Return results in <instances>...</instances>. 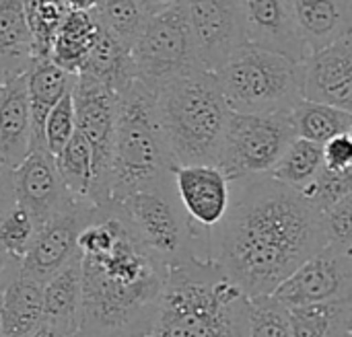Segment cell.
<instances>
[{
    "instance_id": "6da1fadb",
    "label": "cell",
    "mask_w": 352,
    "mask_h": 337,
    "mask_svg": "<svg viewBox=\"0 0 352 337\" xmlns=\"http://www.w3.org/2000/svg\"><path fill=\"white\" fill-rule=\"evenodd\" d=\"M225 216L208 231V259L248 297L272 294L326 247L322 212L270 173L229 179Z\"/></svg>"
},
{
    "instance_id": "7a4b0ae2",
    "label": "cell",
    "mask_w": 352,
    "mask_h": 337,
    "mask_svg": "<svg viewBox=\"0 0 352 337\" xmlns=\"http://www.w3.org/2000/svg\"><path fill=\"white\" fill-rule=\"evenodd\" d=\"M78 337H151L165 268L134 239L111 206H99L76 239Z\"/></svg>"
},
{
    "instance_id": "3957f363",
    "label": "cell",
    "mask_w": 352,
    "mask_h": 337,
    "mask_svg": "<svg viewBox=\"0 0 352 337\" xmlns=\"http://www.w3.org/2000/svg\"><path fill=\"white\" fill-rule=\"evenodd\" d=\"M250 297L212 262L194 257L165 272L151 337H248Z\"/></svg>"
},
{
    "instance_id": "277c9868",
    "label": "cell",
    "mask_w": 352,
    "mask_h": 337,
    "mask_svg": "<svg viewBox=\"0 0 352 337\" xmlns=\"http://www.w3.org/2000/svg\"><path fill=\"white\" fill-rule=\"evenodd\" d=\"M159 126L175 167L219 165L227 107L217 74L194 68L155 89Z\"/></svg>"
},
{
    "instance_id": "5b68a950",
    "label": "cell",
    "mask_w": 352,
    "mask_h": 337,
    "mask_svg": "<svg viewBox=\"0 0 352 337\" xmlns=\"http://www.w3.org/2000/svg\"><path fill=\"white\" fill-rule=\"evenodd\" d=\"M155 105V91L134 78L120 91L113 154L109 169V204L173 177Z\"/></svg>"
},
{
    "instance_id": "8992f818",
    "label": "cell",
    "mask_w": 352,
    "mask_h": 337,
    "mask_svg": "<svg viewBox=\"0 0 352 337\" xmlns=\"http://www.w3.org/2000/svg\"><path fill=\"white\" fill-rule=\"evenodd\" d=\"M109 206L165 270L194 257L208 259V231L196 226L186 214L173 177L132 191Z\"/></svg>"
},
{
    "instance_id": "52a82bcc",
    "label": "cell",
    "mask_w": 352,
    "mask_h": 337,
    "mask_svg": "<svg viewBox=\"0 0 352 337\" xmlns=\"http://www.w3.org/2000/svg\"><path fill=\"white\" fill-rule=\"evenodd\" d=\"M223 99L237 113L291 111L301 99V62L243 43L217 70Z\"/></svg>"
},
{
    "instance_id": "ba28073f",
    "label": "cell",
    "mask_w": 352,
    "mask_h": 337,
    "mask_svg": "<svg viewBox=\"0 0 352 337\" xmlns=\"http://www.w3.org/2000/svg\"><path fill=\"white\" fill-rule=\"evenodd\" d=\"M295 138L289 111L237 113L231 111L225 128L219 167L227 179L266 175L280 161Z\"/></svg>"
},
{
    "instance_id": "9c48e42d",
    "label": "cell",
    "mask_w": 352,
    "mask_h": 337,
    "mask_svg": "<svg viewBox=\"0 0 352 337\" xmlns=\"http://www.w3.org/2000/svg\"><path fill=\"white\" fill-rule=\"evenodd\" d=\"M130 56L136 78L153 91L179 74L202 68L194 54L184 0L159 14L146 16L142 31L130 47Z\"/></svg>"
},
{
    "instance_id": "30bf717a",
    "label": "cell",
    "mask_w": 352,
    "mask_h": 337,
    "mask_svg": "<svg viewBox=\"0 0 352 337\" xmlns=\"http://www.w3.org/2000/svg\"><path fill=\"white\" fill-rule=\"evenodd\" d=\"M70 93L76 130L85 136L93 154V177L87 200L95 206H107L120 93L82 74L76 76Z\"/></svg>"
},
{
    "instance_id": "8fae6325",
    "label": "cell",
    "mask_w": 352,
    "mask_h": 337,
    "mask_svg": "<svg viewBox=\"0 0 352 337\" xmlns=\"http://www.w3.org/2000/svg\"><path fill=\"white\" fill-rule=\"evenodd\" d=\"M272 297L287 309L352 299V251L322 247L289 274Z\"/></svg>"
},
{
    "instance_id": "7c38bea8",
    "label": "cell",
    "mask_w": 352,
    "mask_h": 337,
    "mask_svg": "<svg viewBox=\"0 0 352 337\" xmlns=\"http://www.w3.org/2000/svg\"><path fill=\"white\" fill-rule=\"evenodd\" d=\"M97 210L99 206L89 200L72 198L62 210L39 224L29 251L21 259L19 274L41 284L52 278L60 268L78 255V233L97 214Z\"/></svg>"
},
{
    "instance_id": "4fadbf2b",
    "label": "cell",
    "mask_w": 352,
    "mask_h": 337,
    "mask_svg": "<svg viewBox=\"0 0 352 337\" xmlns=\"http://www.w3.org/2000/svg\"><path fill=\"white\" fill-rule=\"evenodd\" d=\"M196 60L206 70H217L245 43L239 0H184Z\"/></svg>"
},
{
    "instance_id": "5bb4252c",
    "label": "cell",
    "mask_w": 352,
    "mask_h": 337,
    "mask_svg": "<svg viewBox=\"0 0 352 337\" xmlns=\"http://www.w3.org/2000/svg\"><path fill=\"white\" fill-rule=\"evenodd\" d=\"M303 99L352 111V33L301 62Z\"/></svg>"
},
{
    "instance_id": "9a60e30c",
    "label": "cell",
    "mask_w": 352,
    "mask_h": 337,
    "mask_svg": "<svg viewBox=\"0 0 352 337\" xmlns=\"http://www.w3.org/2000/svg\"><path fill=\"white\" fill-rule=\"evenodd\" d=\"M14 179V198L39 224H43L50 216L62 210L72 196L66 191L54 156L45 148V144H33L25 161L12 169Z\"/></svg>"
},
{
    "instance_id": "2e32d148",
    "label": "cell",
    "mask_w": 352,
    "mask_h": 337,
    "mask_svg": "<svg viewBox=\"0 0 352 337\" xmlns=\"http://www.w3.org/2000/svg\"><path fill=\"white\" fill-rule=\"evenodd\" d=\"M245 43L303 62L309 54L295 27L291 0H239Z\"/></svg>"
},
{
    "instance_id": "e0dca14e",
    "label": "cell",
    "mask_w": 352,
    "mask_h": 337,
    "mask_svg": "<svg viewBox=\"0 0 352 337\" xmlns=\"http://www.w3.org/2000/svg\"><path fill=\"white\" fill-rule=\"evenodd\" d=\"M173 187L190 220L210 231L227 212L231 185L219 165H184L173 169Z\"/></svg>"
},
{
    "instance_id": "ac0fdd59",
    "label": "cell",
    "mask_w": 352,
    "mask_h": 337,
    "mask_svg": "<svg viewBox=\"0 0 352 337\" xmlns=\"http://www.w3.org/2000/svg\"><path fill=\"white\" fill-rule=\"evenodd\" d=\"M33 144V126L27 101V72L2 84L0 91V161L16 169Z\"/></svg>"
},
{
    "instance_id": "d6986e66",
    "label": "cell",
    "mask_w": 352,
    "mask_h": 337,
    "mask_svg": "<svg viewBox=\"0 0 352 337\" xmlns=\"http://www.w3.org/2000/svg\"><path fill=\"white\" fill-rule=\"evenodd\" d=\"M291 8L307 51L352 33V0H291Z\"/></svg>"
},
{
    "instance_id": "ffe728a7",
    "label": "cell",
    "mask_w": 352,
    "mask_h": 337,
    "mask_svg": "<svg viewBox=\"0 0 352 337\" xmlns=\"http://www.w3.org/2000/svg\"><path fill=\"white\" fill-rule=\"evenodd\" d=\"M80 259L78 255L43 282V325L78 337L80 323Z\"/></svg>"
},
{
    "instance_id": "44dd1931",
    "label": "cell",
    "mask_w": 352,
    "mask_h": 337,
    "mask_svg": "<svg viewBox=\"0 0 352 337\" xmlns=\"http://www.w3.org/2000/svg\"><path fill=\"white\" fill-rule=\"evenodd\" d=\"M43 325V284L16 276L0 297V337H29Z\"/></svg>"
},
{
    "instance_id": "7402d4cb",
    "label": "cell",
    "mask_w": 352,
    "mask_h": 337,
    "mask_svg": "<svg viewBox=\"0 0 352 337\" xmlns=\"http://www.w3.org/2000/svg\"><path fill=\"white\" fill-rule=\"evenodd\" d=\"M74 80V74H68L50 58L33 60L27 70V101L33 126V144H43V121L54 105L72 91Z\"/></svg>"
},
{
    "instance_id": "603a6c76",
    "label": "cell",
    "mask_w": 352,
    "mask_h": 337,
    "mask_svg": "<svg viewBox=\"0 0 352 337\" xmlns=\"http://www.w3.org/2000/svg\"><path fill=\"white\" fill-rule=\"evenodd\" d=\"M33 60L23 0H0V82L25 74Z\"/></svg>"
},
{
    "instance_id": "cb8c5ba5",
    "label": "cell",
    "mask_w": 352,
    "mask_h": 337,
    "mask_svg": "<svg viewBox=\"0 0 352 337\" xmlns=\"http://www.w3.org/2000/svg\"><path fill=\"white\" fill-rule=\"evenodd\" d=\"M99 23L93 12L68 10L54 35L50 60L66 70L68 74H78L85 60L97 39Z\"/></svg>"
},
{
    "instance_id": "d4e9b609",
    "label": "cell",
    "mask_w": 352,
    "mask_h": 337,
    "mask_svg": "<svg viewBox=\"0 0 352 337\" xmlns=\"http://www.w3.org/2000/svg\"><path fill=\"white\" fill-rule=\"evenodd\" d=\"M78 74L93 78V80L113 89L116 93H120L124 86H128L136 78L130 49L124 47L105 29H101V25H99L97 39H95V43L85 60V66L80 68Z\"/></svg>"
},
{
    "instance_id": "484cf974",
    "label": "cell",
    "mask_w": 352,
    "mask_h": 337,
    "mask_svg": "<svg viewBox=\"0 0 352 337\" xmlns=\"http://www.w3.org/2000/svg\"><path fill=\"white\" fill-rule=\"evenodd\" d=\"M293 337H352V299L291 307Z\"/></svg>"
},
{
    "instance_id": "4316f807",
    "label": "cell",
    "mask_w": 352,
    "mask_h": 337,
    "mask_svg": "<svg viewBox=\"0 0 352 337\" xmlns=\"http://www.w3.org/2000/svg\"><path fill=\"white\" fill-rule=\"evenodd\" d=\"M289 119L297 138L316 144H326L340 134H352V111L307 99H301L289 111Z\"/></svg>"
},
{
    "instance_id": "83f0119b",
    "label": "cell",
    "mask_w": 352,
    "mask_h": 337,
    "mask_svg": "<svg viewBox=\"0 0 352 337\" xmlns=\"http://www.w3.org/2000/svg\"><path fill=\"white\" fill-rule=\"evenodd\" d=\"M324 161H322V144L303 140V138H293L287 150L283 152L280 161L274 165L270 175L289 185L291 189L303 194L318 177L322 171Z\"/></svg>"
},
{
    "instance_id": "f1b7e54d",
    "label": "cell",
    "mask_w": 352,
    "mask_h": 337,
    "mask_svg": "<svg viewBox=\"0 0 352 337\" xmlns=\"http://www.w3.org/2000/svg\"><path fill=\"white\" fill-rule=\"evenodd\" d=\"M54 163L66 191L76 200H87L93 177V154L89 142L78 130H74L72 138L58 154H54Z\"/></svg>"
},
{
    "instance_id": "f546056e",
    "label": "cell",
    "mask_w": 352,
    "mask_h": 337,
    "mask_svg": "<svg viewBox=\"0 0 352 337\" xmlns=\"http://www.w3.org/2000/svg\"><path fill=\"white\" fill-rule=\"evenodd\" d=\"M91 12L101 29H105L128 49L136 41L146 21V14L136 4V0H99L95 10Z\"/></svg>"
},
{
    "instance_id": "4dcf8cb0",
    "label": "cell",
    "mask_w": 352,
    "mask_h": 337,
    "mask_svg": "<svg viewBox=\"0 0 352 337\" xmlns=\"http://www.w3.org/2000/svg\"><path fill=\"white\" fill-rule=\"evenodd\" d=\"M25 19L31 31L33 58H50L54 35L68 12L62 0H23Z\"/></svg>"
},
{
    "instance_id": "1f68e13d",
    "label": "cell",
    "mask_w": 352,
    "mask_h": 337,
    "mask_svg": "<svg viewBox=\"0 0 352 337\" xmlns=\"http://www.w3.org/2000/svg\"><path fill=\"white\" fill-rule=\"evenodd\" d=\"M250 327L248 337H293L289 311L272 294L250 297Z\"/></svg>"
},
{
    "instance_id": "d6a6232c",
    "label": "cell",
    "mask_w": 352,
    "mask_h": 337,
    "mask_svg": "<svg viewBox=\"0 0 352 337\" xmlns=\"http://www.w3.org/2000/svg\"><path fill=\"white\" fill-rule=\"evenodd\" d=\"M37 229L35 218L21 204H14L0 218V249L21 262L29 251Z\"/></svg>"
},
{
    "instance_id": "836d02e7",
    "label": "cell",
    "mask_w": 352,
    "mask_h": 337,
    "mask_svg": "<svg viewBox=\"0 0 352 337\" xmlns=\"http://www.w3.org/2000/svg\"><path fill=\"white\" fill-rule=\"evenodd\" d=\"M301 196L305 200H309L320 212L328 210L342 198L352 196V167L340 169V171L322 167L316 181Z\"/></svg>"
},
{
    "instance_id": "e575fe53",
    "label": "cell",
    "mask_w": 352,
    "mask_h": 337,
    "mask_svg": "<svg viewBox=\"0 0 352 337\" xmlns=\"http://www.w3.org/2000/svg\"><path fill=\"white\" fill-rule=\"evenodd\" d=\"M74 130H76V119H74L72 93H66L54 105V109L47 113L43 121V144L52 152V156L62 150V146L72 138Z\"/></svg>"
},
{
    "instance_id": "d590c367",
    "label": "cell",
    "mask_w": 352,
    "mask_h": 337,
    "mask_svg": "<svg viewBox=\"0 0 352 337\" xmlns=\"http://www.w3.org/2000/svg\"><path fill=\"white\" fill-rule=\"evenodd\" d=\"M326 245L352 251V196L342 198L322 212Z\"/></svg>"
},
{
    "instance_id": "8d00e7d4",
    "label": "cell",
    "mask_w": 352,
    "mask_h": 337,
    "mask_svg": "<svg viewBox=\"0 0 352 337\" xmlns=\"http://www.w3.org/2000/svg\"><path fill=\"white\" fill-rule=\"evenodd\" d=\"M322 161L328 169H351L352 167V138L351 134H340L326 144H322Z\"/></svg>"
},
{
    "instance_id": "74e56055",
    "label": "cell",
    "mask_w": 352,
    "mask_h": 337,
    "mask_svg": "<svg viewBox=\"0 0 352 337\" xmlns=\"http://www.w3.org/2000/svg\"><path fill=\"white\" fill-rule=\"evenodd\" d=\"M16 204L14 198V179H12V169L6 167L0 161V218L6 210H10Z\"/></svg>"
},
{
    "instance_id": "f35d334b",
    "label": "cell",
    "mask_w": 352,
    "mask_h": 337,
    "mask_svg": "<svg viewBox=\"0 0 352 337\" xmlns=\"http://www.w3.org/2000/svg\"><path fill=\"white\" fill-rule=\"evenodd\" d=\"M182 0H136V4L142 8V12L146 16H153V14H159L167 8H171L173 4H177Z\"/></svg>"
},
{
    "instance_id": "ab89813d",
    "label": "cell",
    "mask_w": 352,
    "mask_h": 337,
    "mask_svg": "<svg viewBox=\"0 0 352 337\" xmlns=\"http://www.w3.org/2000/svg\"><path fill=\"white\" fill-rule=\"evenodd\" d=\"M66 10H80V12H91L99 4V0H62Z\"/></svg>"
},
{
    "instance_id": "60d3db41",
    "label": "cell",
    "mask_w": 352,
    "mask_h": 337,
    "mask_svg": "<svg viewBox=\"0 0 352 337\" xmlns=\"http://www.w3.org/2000/svg\"><path fill=\"white\" fill-rule=\"evenodd\" d=\"M29 337H76V336H66V334H60V332H56V329H52V327L41 325L37 332H33Z\"/></svg>"
},
{
    "instance_id": "b9f144b4",
    "label": "cell",
    "mask_w": 352,
    "mask_h": 337,
    "mask_svg": "<svg viewBox=\"0 0 352 337\" xmlns=\"http://www.w3.org/2000/svg\"><path fill=\"white\" fill-rule=\"evenodd\" d=\"M0 91H2V82H0Z\"/></svg>"
}]
</instances>
